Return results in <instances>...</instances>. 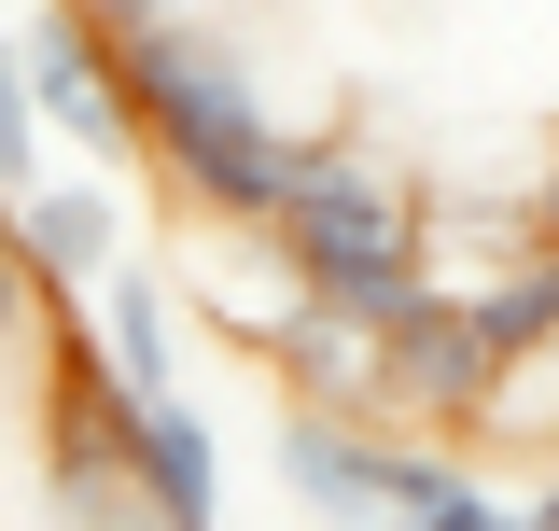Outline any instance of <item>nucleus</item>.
I'll use <instances>...</instances> for the list:
<instances>
[{"label":"nucleus","instance_id":"obj_1","mask_svg":"<svg viewBox=\"0 0 559 531\" xmlns=\"http://www.w3.org/2000/svg\"><path fill=\"white\" fill-rule=\"evenodd\" d=\"M127 113H140V154L197 197V224H252V210H280L294 154H308V140L266 113V84L238 70V43L197 28V14L127 28Z\"/></svg>","mask_w":559,"mask_h":531},{"label":"nucleus","instance_id":"obj_7","mask_svg":"<svg viewBox=\"0 0 559 531\" xmlns=\"http://www.w3.org/2000/svg\"><path fill=\"white\" fill-rule=\"evenodd\" d=\"M127 434H140V489H154L168 531H210V518H224V448H210V420L182 392H127Z\"/></svg>","mask_w":559,"mask_h":531},{"label":"nucleus","instance_id":"obj_6","mask_svg":"<svg viewBox=\"0 0 559 531\" xmlns=\"http://www.w3.org/2000/svg\"><path fill=\"white\" fill-rule=\"evenodd\" d=\"M14 266H28L43 294H98V280L127 266L112 197H98V182H28V197H14Z\"/></svg>","mask_w":559,"mask_h":531},{"label":"nucleus","instance_id":"obj_3","mask_svg":"<svg viewBox=\"0 0 559 531\" xmlns=\"http://www.w3.org/2000/svg\"><path fill=\"white\" fill-rule=\"evenodd\" d=\"M14 84L57 113V140H84L98 168L112 154H140V113H127V43L84 14V0H43L28 14V43H14Z\"/></svg>","mask_w":559,"mask_h":531},{"label":"nucleus","instance_id":"obj_4","mask_svg":"<svg viewBox=\"0 0 559 531\" xmlns=\"http://www.w3.org/2000/svg\"><path fill=\"white\" fill-rule=\"evenodd\" d=\"M266 462L294 504H322V518H392L406 504V434H364V405H280V434H266Z\"/></svg>","mask_w":559,"mask_h":531},{"label":"nucleus","instance_id":"obj_2","mask_svg":"<svg viewBox=\"0 0 559 531\" xmlns=\"http://www.w3.org/2000/svg\"><path fill=\"white\" fill-rule=\"evenodd\" d=\"M280 252L308 266V294H336V308H406L419 280H433V210L392 182V168H364V154H336V140H308L294 154V182H280Z\"/></svg>","mask_w":559,"mask_h":531},{"label":"nucleus","instance_id":"obj_11","mask_svg":"<svg viewBox=\"0 0 559 531\" xmlns=\"http://www.w3.org/2000/svg\"><path fill=\"white\" fill-rule=\"evenodd\" d=\"M532 210H546V224H559V168H546V197H532Z\"/></svg>","mask_w":559,"mask_h":531},{"label":"nucleus","instance_id":"obj_5","mask_svg":"<svg viewBox=\"0 0 559 531\" xmlns=\"http://www.w3.org/2000/svg\"><path fill=\"white\" fill-rule=\"evenodd\" d=\"M392 405H433V420H503V364L476 335V294L462 280H419L392 308Z\"/></svg>","mask_w":559,"mask_h":531},{"label":"nucleus","instance_id":"obj_8","mask_svg":"<svg viewBox=\"0 0 559 531\" xmlns=\"http://www.w3.org/2000/svg\"><path fill=\"white\" fill-rule=\"evenodd\" d=\"M98 350L127 392H168V266H112L98 280Z\"/></svg>","mask_w":559,"mask_h":531},{"label":"nucleus","instance_id":"obj_10","mask_svg":"<svg viewBox=\"0 0 559 531\" xmlns=\"http://www.w3.org/2000/svg\"><path fill=\"white\" fill-rule=\"evenodd\" d=\"M532 531H559V475H546V504H532Z\"/></svg>","mask_w":559,"mask_h":531},{"label":"nucleus","instance_id":"obj_9","mask_svg":"<svg viewBox=\"0 0 559 531\" xmlns=\"http://www.w3.org/2000/svg\"><path fill=\"white\" fill-rule=\"evenodd\" d=\"M84 14H98V28L127 43V28H154V14H168V0H84Z\"/></svg>","mask_w":559,"mask_h":531}]
</instances>
